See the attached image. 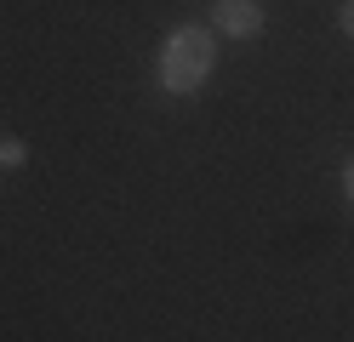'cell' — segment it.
<instances>
[{
  "mask_svg": "<svg viewBox=\"0 0 354 342\" xmlns=\"http://www.w3.org/2000/svg\"><path fill=\"white\" fill-rule=\"evenodd\" d=\"M212 63H217V35L201 29V23H183V29H171L166 46H160V86L177 91V97H183V91H201Z\"/></svg>",
  "mask_w": 354,
  "mask_h": 342,
  "instance_id": "cell-1",
  "label": "cell"
},
{
  "mask_svg": "<svg viewBox=\"0 0 354 342\" xmlns=\"http://www.w3.org/2000/svg\"><path fill=\"white\" fill-rule=\"evenodd\" d=\"M263 23H269L263 0H217L212 6V35H223V40H257Z\"/></svg>",
  "mask_w": 354,
  "mask_h": 342,
  "instance_id": "cell-2",
  "label": "cell"
},
{
  "mask_svg": "<svg viewBox=\"0 0 354 342\" xmlns=\"http://www.w3.org/2000/svg\"><path fill=\"white\" fill-rule=\"evenodd\" d=\"M24 160H29V149L17 143V137H12V143H0V166H24Z\"/></svg>",
  "mask_w": 354,
  "mask_h": 342,
  "instance_id": "cell-3",
  "label": "cell"
},
{
  "mask_svg": "<svg viewBox=\"0 0 354 342\" xmlns=\"http://www.w3.org/2000/svg\"><path fill=\"white\" fill-rule=\"evenodd\" d=\"M337 23H343V35L354 40V0H343V12H337Z\"/></svg>",
  "mask_w": 354,
  "mask_h": 342,
  "instance_id": "cell-4",
  "label": "cell"
},
{
  "mask_svg": "<svg viewBox=\"0 0 354 342\" xmlns=\"http://www.w3.org/2000/svg\"><path fill=\"white\" fill-rule=\"evenodd\" d=\"M343 194H348V205H354V160H343Z\"/></svg>",
  "mask_w": 354,
  "mask_h": 342,
  "instance_id": "cell-5",
  "label": "cell"
}]
</instances>
